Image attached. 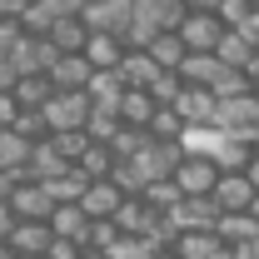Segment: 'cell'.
I'll return each mask as SVG.
<instances>
[{
    "instance_id": "obj_1",
    "label": "cell",
    "mask_w": 259,
    "mask_h": 259,
    "mask_svg": "<svg viewBox=\"0 0 259 259\" xmlns=\"http://www.w3.org/2000/svg\"><path fill=\"white\" fill-rule=\"evenodd\" d=\"M130 20H135V0H90L80 15V25L90 35H115V40H125Z\"/></svg>"
},
{
    "instance_id": "obj_2",
    "label": "cell",
    "mask_w": 259,
    "mask_h": 259,
    "mask_svg": "<svg viewBox=\"0 0 259 259\" xmlns=\"http://www.w3.org/2000/svg\"><path fill=\"white\" fill-rule=\"evenodd\" d=\"M90 110H95V105H90L85 90H70V95H50V105H45L40 115H45L50 135H65V130H85Z\"/></svg>"
},
{
    "instance_id": "obj_3",
    "label": "cell",
    "mask_w": 259,
    "mask_h": 259,
    "mask_svg": "<svg viewBox=\"0 0 259 259\" xmlns=\"http://www.w3.org/2000/svg\"><path fill=\"white\" fill-rule=\"evenodd\" d=\"M214 185H220V164L214 160H204V155H185L180 160V169H175L180 199H204V194H214Z\"/></svg>"
},
{
    "instance_id": "obj_4",
    "label": "cell",
    "mask_w": 259,
    "mask_h": 259,
    "mask_svg": "<svg viewBox=\"0 0 259 259\" xmlns=\"http://www.w3.org/2000/svg\"><path fill=\"white\" fill-rule=\"evenodd\" d=\"M259 125V105L254 95H234V100H220V110H214V130L225 135V140H249Z\"/></svg>"
},
{
    "instance_id": "obj_5",
    "label": "cell",
    "mask_w": 259,
    "mask_h": 259,
    "mask_svg": "<svg viewBox=\"0 0 259 259\" xmlns=\"http://www.w3.org/2000/svg\"><path fill=\"white\" fill-rule=\"evenodd\" d=\"M180 160H185V150H180V145H160V140H150V145H145L130 164L145 175V185H160V180H175Z\"/></svg>"
},
{
    "instance_id": "obj_6",
    "label": "cell",
    "mask_w": 259,
    "mask_h": 259,
    "mask_svg": "<svg viewBox=\"0 0 259 259\" xmlns=\"http://www.w3.org/2000/svg\"><path fill=\"white\" fill-rule=\"evenodd\" d=\"M5 204H10V214L25 220V225H50V214H55V199H50L45 185H15V194H10Z\"/></svg>"
},
{
    "instance_id": "obj_7",
    "label": "cell",
    "mask_w": 259,
    "mask_h": 259,
    "mask_svg": "<svg viewBox=\"0 0 259 259\" xmlns=\"http://www.w3.org/2000/svg\"><path fill=\"white\" fill-rule=\"evenodd\" d=\"M180 120H185V130H214V110H220V100L209 95V90H180V100L169 105Z\"/></svg>"
},
{
    "instance_id": "obj_8",
    "label": "cell",
    "mask_w": 259,
    "mask_h": 259,
    "mask_svg": "<svg viewBox=\"0 0 259 259\" xmlns=\"http://www.w3.org/2000/svg\"><path fill=\"white\" fill-rule=\"evenodd\" d=\"M55 60H60V50H55L50 40H35V35H25V40L15 45V55H10L15 75H50Z\"/></svg>"
},
{
    "instance_id": "obj_9",
    "label": "cell",
    "mask_w": 259,
    "mask_h": 259,
    "mask_svg": "<svg viewBox=\"0 0 259 259\" xmlns=\"http://www.w3.org/2000/svg\"><path fill=\"white\" fill-rule=\"evenodd\" d=\"M180 45L190 50V55H214V45H220V35L225 25L214 20V15H185V25H180Z\"/></svg>"
},
{
    "instance_id": "obj_10",
    "label": "cell",
    "mask_w": 259,
    "mask_h": 259,
    "mask_svg": "<svg viewBox=\"0 0 259 259\" xmlns=\"http://www.w3.org/2000/svg\"><path fill=\"white\" fill-rule=\"evenodd\" d=\"M5 244H10L15 259H45L50 244H55V234H50V225H25V220H15V229H10Z\"/></svg>"
},
{
    "instance_id": "obj_11",
    "label": "cell",
    "mask_w": 259,
    "mask_h": 259,
    "mask_svg": "<svg viewBox=\"0 0 259 259\" xmlns=\"http://www.w3.org/2000/svg\"><path fill=\"white\" fill-rule=\"evenodd\" d=\"M209 199L220 204V214H249L254 190H249V180H244V175H220V185H214Z\"/></svg>"
},
{
    "instance_id": "obj_12",
    "label": "cell",
    "mask_w": 259,
    "mask_h": 259,
    "mask_svg": "<svg viewBox=\"0 0 259 259\" xmlns=\"http://www.w3.org/2000/svg\"><path fill=\"white\" fill-rule=\"evenodd\" d=\"M70 164L55 155V145L50 140H40V145H30V160H25V185H50V180H60Z\"/></svg>"
},
{
    "instance_id": "obj_13",
    "label": "cell",
    "mask_w": 259,
    "mask_h": 259,
    "mask_svg": "<svg viewBox=\"0 0 259 259\" xmlns=\"http://www.w3.org/2000/svg\"><path fill=\"white\" fill-rule=\"evenodd\" d=\"M120 199H125V194L115 190L110 180H100V185H90V190L80 194V214H85L90 225H95V220H115V209H120Z\"/></svg>"
},
{
    "instance_id": "obj_14",
    "label": "cell",
    "mask_w": 259,
    "mask_h": 259,
    "mask_svg": "<svg viewBox=\"0 0 259 259\" xmlns=\"http://www.w3.org/2000/svg\"><path fill=\"white\" fill-rule=\"evenodd\" d=\"M90 75H95V70L85 65V55H60L55 70H50V85H55V95H70V90H85Z\"/></svg>"
},
{
    "instance_id": "obj_15",
    "label": "cell",
    "mask_w": 259,
    "mask_h": 259,
    "mask_svg": "<svg viewBox=\"0 0 259 259\" xmlns=\"http://www.w3.org/2000/svg\"><path fill=\"white\" fill-rule=\"evenodd\" d=\"M85 95H90V105L95 110H120V100H125V80H120V70H100V75H90V85H85Z\"/></svg>"
},
{
    "instance_id": "obj_16",
    "label": "cell",
    "mask_w": 259,
    "mask_h": 259,
    "mask_svg": "<svg viewBox=\"0 0 259 259\" xmlns=\"http://www.w3.org/2000/svg\"><path fill=\"white\" fill-rule=\"evenodd\" d=\"M80 55H85V65H90L95 75H100V70H120V60H125V40H115V35H90Z\"/></svg>"
},
{
    "instance_id": "obj_17",
    "label": "cell",
    "mask_w": 259,
    "mask_h": 259,
    "mask_svg": "<svg viewBox=\"0 0 259 259\" xmlns=\"http://www.w3.org/2000/svg\"><path fill=\"white\" fill-rule=\"evenodd\" d=\"M50 234L85 249V239H90V220L80 214V204H55V214H50Z\"/></svg>"
},
{
    "instance_id": "obj_18",
    "label": "cell",
    "mask_w": 259,
    "mask_h": 259,
    "mask_svg": "<svg viewBox=\"0 0 259 259\" xmlns=\"http://www.w3.org/2000/svg\"><path fill=\"white\" fill-rule=\"evenodd\" d=\"M220 75H225V65L214 60V55H185V65H180V80L190 90H214Z\"/></svg>"
},
{
    "instance_id": "obj_19",
    "label": "cell",
    "mask_w": 259,
    "mask_h": 259,
    "mask_svg": "<svg viewBox=\"0 0 259 259\" xmlns=\"http://www.w3.org/2000/svg\"><path fill=\"white\" fill-rule=\"evenodd\" d=\"M249 55H254V40H249L244 30H225V35H220V45H214V60L225 65V70H244Z\"/></svg>"
},
{
    "instance_id": "obj_20",
    "label": "cell",
    "mask_w": 259,
    "mask_h": 259,
    "mask_svg": "<svg viewBox=\"0 0 259 259\" xmlns=\"http://www.w3.org/2000/svg\"><path fill=\"white\" fill-rule=\"evenodd\" d=\"M120 125L125 130H150V120H155V100H150V90H125V100H120Z\"/></svg>"
},
{
    "instance_id": "obj_21",
    "label": "cell",
    "mask_w": 259,
    "mask_h": 259,
    "mask_svg": "<svg viewBox=\"0 0 259 259\" xmlns=\"http://www.w3.org/2000/svg\"><path fill=\"white\" fill-rule=\"evenodd\" d=\"M10 95H15V105H20V110H45V105H50V95H55V85H50V75H20Z\"/></svg>"
},
{
    "instance_id": "obj_22",
    "label": "cell",
    "mask_w": 259,
    "mask_h": 259,
    "mask_svg": "<svg viewBox=\"0 0 259 259\" xmlns=\"http://www.w3.org/2000/svg\"><path fill=\"white\" fill-rule=\"evenodd\" d=\"M175 254L180 259H214V254H225V244L214 239V229H190V234L175 239Z\"/></svg>"
},
{
    "instance_id": "obj_23",
    "label": "cell",
    "mask_w": 259,
    "mask_h": 259,
    "mask_svg": "<svg viewBox=\"0 0 259 259\" xmlns=\"http://www.w3.org/2000/svg\"><path fill=\"white\" fill-rule=\"evenodd\" d=\"M155 75H160V70H155V60H150L145 50H125V60H120V80H125V90H150Z\"/></svg>"
},
{
    "instance_id": "obj_24",
    "label": "cell",
    "mask_w": 259,
    "mask_h": 259,
    "mask_svg": "<svg viewBox=\"0 0 259 259\" xmlns=\"http://www.w3.org/2000/svg\"><path fill=\"white\" fill-rule=\"evenodd\" d=\"M259 234V225L249 214H220V225H214V239L225 244V249H239V244H249Z\"/></svg>"
},
{
    "instance_id": "obj_25",
    "label": "cell",
    "mask_w": 259,
    "mask_h": 259,
    "mask_svg": "<svg viewBox=\"0 0 259 259\" xmlns=\"http://www.w3.org/2000/svg\"><path fill=\"white\" fill-rule=\"evenodd\" d=\"M145 55L155 60V70H180V65H185V55H190V50L180 45V35H155V40L145 45Z\"/></svg>"
},
{
    "instance_id": "obj_26",
    "label": "cell",
    "mask_w": 259,
    "mask_h": 259,
    "mask_svg": "<svg viewBox=\"0 0 259 259\" xmlns=\"http://www.w3.org/2000/svg\"><path fill=\"white\" fill-rule=\"evenodd\" d=\"M45 40H50V45H55L60 55H80V50H85V40H90V30H85L80 20H55Z\"/></svg>"
},
{
    "instance_id": "obj_27",
    "label": "cell",
    "mask_w": 259,
    "mask_h": 259,
    "mask_svg": "<svg viewBox=\"0 0 259 259\" xmlns=\"http://www.w3.org/2000/svg\"><path fill=\"white\" fill-rule=\"evenodd\" d=\"M75 169L90 180V185H100V180H110L115 175V155H110V145H90L80 160H75Z\"/></svg>"
},
{
    "instance_id": "obj_28",
    "label": "cell",
    "mask_w": 259,
    "mask_h": 259,
    "mask_svg": "<svg viewBox=\"0 0 259 259\" xmlns=\"http://www.w3.org/2000/svg\"><path fill=\"white\" fill-rule=\"evenodd\" d=\"M45 190H50V199H55V204H80V194L90 190V180H85V175H80V169L70 164V169H65L60 180H50Z\"/></svg>"
},
{
    "instance_id": "obj_29",
    "label": "cell",
    "mask_w": 259,
    "mask_h": 259,
    "mask_svg": "<svg viewBox=\"0 0 259 259\" xmlns=\"http://www.w3.org/2000/svg\"><path fill=\"white\" fill-rule=\"evenodd\" d=\"M25 160H30V145H25L15 130H0V175L25 169Z\"/></svg>"
},
{
    "instance_id": "obj_30",
    "label": "cell",
    "mask_w": 259,
    "mask_h": 259,
    "mask_svg": "<svg viewBox=\"0 0 259 259\" xmlns=\"http://www.w3.org/2000/svg\"><path fill=\"white\" fill-rule=\"evenodd\" d=\"M185 90V80H180V70H160L155 80H150V100H155V110H169L175 100Z\"/></svg>"
},
{
    "instance_id": "obj_31",
    "label": "cell",
    "mask_w": 259,
    "mask_h": 259,
    "mask_svg": "<svg viewBox=\"0 0 259 259\" xmlns=\"http://www.w3.org/2000/svg\"><path fill=\"white\" fill-rule=\"evenodd\" d=\"M140 199H145V209H150V214H160V220H164V214L180 204V190H175V180H160V185H145Z\"/></svg>"
},
{
    "instance_id": "obj_32",
    "label": "cell",
    "mask_w": 259,
    "mask_h": 259,
    "mask_svg": "<svg viewBox=\"0 0 259 259\" xmlns=\"http://www.w3.org/2000/svg\"><path fill=\"white\" fill-rule=\"evenodd\" d=\"M150 140H160V145H180V135H185V120L175 115V110H155V120L145 130Z\"/></svg>"
},
{
    "instance_id": "obj_33",
    "label": "cell",
    "mask_w": 259,
    "mask_h": 259,
    "mask_svg": "<svg viewBox=\"0 0 259 259\" xmlns=\"http://www.w3.org/2000/svg\"><path fill=\"white\" fill-rule=\"evenodd\" d=\"M249 15H254V0H220V5H214V20H220L225 30H244Z\"/></svg>"
},
{
    "instance_id": "obj_34",
    "label": "cell",
    "mask_w": 259,
    "mask_h": 259,
    "mask_svg": "<svg viewBox=\"0 0 259 259\" xmlns=\"http://www.w3.org/2000/svg\"><path fill=\"white\" fill-rule=\"evenodd\" d=\"M145 145H150V135H145V130H125V125H120V135L110 140V155H115V164H125V160H135Z\"/></svg>"
},
{
    "instance_id": "obj_35",
    "label": "cell",
    "mask_w": 259,
    "mask_h": 259,
    "mask_svg": "<svg viewBox=\"0 0 259 259\" xmlns=\"http://www.w3.org/2000/svg\"><path fill=\"white\" fill-rule=\"evenodd\" d=\"M85 135H90V145H110V140L120 135V115H110V110H90Z\"/></svg>"
},
{
    "instance_id": "obj_36",
    "label": "cell",
    "mask_w": 259,
    "mask_h": 259,
    "mask_svg": "<svg viewBox=\"0 0 259 259\" xmlns=\"http://www.w3.org/2000/svg\"><path fill=\"white\" fill-rule=\"evenodd\" d=\"M50 145H55V155H60L65 164H75L90 150V135H85V130H65V135H50Z\"/></svg>"
},
{
    "instance_id": "obj_37",
    "label": "cell",
    "mask_w": 259,
    "mask_h": 259,
    "mask_svg": "<svg viewBox=\"0 0 259 259\" xmlns=\"http://www.w3.org/2000/svg\"><path fill=\"white\" fill-rule=\"evenodd\" d=\"M10 130H15L25 145H40V140H50V125H45V115H40V110H20V120H15Z\"/></svg>"
},
{
    "instance_id": "obj_38",
    "label": "cell",
    "mask_w": 259,
    "mask_h": 259,
    "mask_svg": "<svg viewBox=\"0 0 259 259\" xmlns=\"http://www.w3.org/2000/svg\"><path fill=\"white\" fill-rule=\"evenodd\" d=\"M105 259H155V244H150V239H125V234H120V239L105 249Z\"/></svg>"
},
{
    "instance_id": "obj_39",
    "label": "cell",
    "mask_w": 259,
    "mask_h": 259,
    "mask_svg": "<svg viewBox=\"0 0 259 259\" xmlns=\"http://www.w3.org/2000/svg\"><path fill=\"white\" fill-rule=\"evenodd\" d=\"M115 239H120V229L110 225V220H95V225H90V239H85V254H105Z\"/></svg>"
},
{
    "instance_id": "obj_40",
    "label": "cell",
    "mask_w": 259,
    "mask_h": 259,
    "mask_svg": "<svg viewBox=\"0 0 259 259\" xmlns=\"http://www.w3.org/2000/svg\"><path fill=\"white\" fill-rule=\"evenodd\" d=\"M214 100H234V95H249V80H244V70H225L220 75V85L209 90Z\"/></svg>"
},
{
    "instance_id": "obj_41",
    "label": "cell",
    "mask_w": 259,
    "mask_h": 259,
    "mask_svg": "<svg viewBox=\"0 0 259 259\" xmlns=\"http://www.w3.org/2000/svg\"><path fill=\"white\" fill-rule=\"evenodd\" d=\"M40 5H45V10L55 15V20H80L90 0H40Z\"/></svg>"
},
{
    "instance_id": "obj_42",
    "label": "cell",
    "mask_w": 259,
    "mask_h": 259,
    "mask_svg": "<svg viewBox=\"0 0 259 259\" xmlns=\"http://www.w3.org/2000/svg\"><path fill=\"white\" fill-rule=\"evenodd\" d=\"M20 40H25V35H20V20H0V60H10Z\"/></svg>"
},
{
    "instance_id": "obj_43",
    "label": "cell",
    "mask_w": 259,
    "mask_h": 259,
    "mask_svg": "<svg viewBox=\"0 0 259 259\" xmlns=\"http://www.w3.org/2000/svg\"><path fill=\"white\" fill-rule=\"evenodd\" d=\"M45 259H85V249H80V244H70V239H55Z\"/></svg>"
},
{
    "instance_id": "obj_44",
    "label": "cell",
    "mask_w": 259,
    "mask_h": 259,
    "mask_svg": "<svg viewBox=\"0 0 259 259\" xmlns=\"http://www.w3.org/2000/svg\"><path fill=\"white\" fill-rule=\"evenodd\" d=\"M20 120V105H15V95H0V130H10Z\"/></svg>"
},
{
    "instance_id": "obj_45",
    "label": "cell",
    "mask_w": 259,
    "mask_h": 259,
    "mask_svg": "<svg viewBox=\"0 0 259 259\" xmlns=\"http://www.w3.org/2000/svg\"><path fill=\"white\" fill-rule=\"evenodd\" d=\"M30 0H0V20H20Z\"/></svg>"
},
{
    "instance_id": "obj_46",
    "label": "cell",
    "mask_w": 259,
    "mask_h": 259,
    "mask_svg": "<svg viewBox=\"0 0 259 259\" xmlns=\"http://www.w3.org/2000/svg\"><path fill=\"white\" fill-rule=\"evenodd\" d=\"M15 80H20V75H15V65L0 60V95H10V90H15Z\"/></svg>"
},
{
    "instance_id": "obj_47",
    "label": "cell",
    "mask_w": 259,
    "mask_h": 259,
    "mask_svg": "<svg viewBox=\"0 0 259 259\" xmlns=\"http://www.w3.org/2000/svg\"><path fill=\"white\" fill-rule=\"evenodd\" d=\"M180 5H185V15H214L220 0H180Z\"/></svg>"
},
{
    "instance_id": "obj_48",
    "label": "cell",
    "mask_w": 259,
    "mask_h": 259,
    "mask_svg": "<svg viewBox=\"0 0 259 259\" xmlns=\"http://www.w3.org/2000/svg\"><path fill=\"white\" fill-rule=\"evenodd\" d=\"M10 229H15V214H10V204H5V199H0V244H5V239H10Z\"/></svg>"
},
{
    "instance_id": "obj_49",
    "label": "cell",
    "mask_w": 259,
    "mask_h": 259,
    "mask_svg": "<svg viewBox=\"0 0 259 259\" xmlns=\"http://www.w3.org/2000/svg\"><path fill=\"white\" fill-rule=\"evenodd\" d=\"M244 80H249V90H259V50L249 55V65H244Z\"/></svg>"
},
{
    "instance_id": "obj_50",
    "label": "cell",
    "mask_w": 259,
    "mask_h": 259,
    "mask_svg": "<svg viewBox=\"0 0 259 259\" xmlns=\"http://www.w3.org/2000/svg\"><path fill=\"white\" fill-rule=\"evenodd\" d=\"M229 254H234V259H259V234L249 239V244H239V249H229Z\"/></svg>"
},
{
    "instance_id": "obj_51",
    "label": "cell",
    "mask_w": 259,
    "mask_h": 259,
    "mask_svg": "<svg viewBox=\"0 0 259 259\" xmlns=\"http://www.w3.org/2000/svg\"><path fill=\"white\" fill-rule=\"evenodd\" d=\"M244 180H249V190L259 194V155H254V160H249V164H244Z\"/></svg>"
},
{
    "instance_id": "obj_52",
    "label": "cell",
    "mask_w": 259,
    "mask_h": 259,
    "mask_svg": "<svg viewBox=\"0 0 259 259\" xmlns=\"http://www.w3.org/2000/svg\"><path fill=\"white\" fill-rule=\"evenodd\" d=\"M244 35L254 40V50H259V10H254V15H249V25H244Z\"/></svg>"
},
{
    "instance_id": "obj_53",
    "label": "cell",
    "mask_w": 259,
    "mask_h": 259,
    "mask_svg": "<svg viewBox=\"0 0 259 259\" xmlns=\"http://www.w3.org/2000/svg\"><path fill=\"white\" fill-rule=\"evenodd\" d=\"M244 145H249V150H254V155H259V125H254V135H249V140H244Z\"/></svg>"
},
{
    "instance_id": "obj_54",
    "label": "cell",
    "mask_w": 259,
    "mask_h": 259,
    "mask_svg": "<svg viewBox=\"0 0 259 259\" xmlns=\"http://www.w3.org/2000/svg\"><path fill=\"white\" fill-rule=\"evenodd\" d=\"M155 259H180V254H175V244H169V249H155Z\"/></svg>"
},
{
    "instance_id": "obj_55",
    "label": "cell",
    "mask_w": 259,
    "mask_h": 259,
    "mask_svg": "<svg viewBox=\"0 0 259 259\" xmlns=\"http://www.w3.org/2000/svg\"><path fill=\"white\" fill-rule=\"evenodd\" d=\"M249 220H254V225H259V194H254V204H249Z\"/></svg>"
},
{
    "instance_id": "obj_56",
    "label": "cell",
    "mask_w": 259,
    "mask_h": 259,
    "mask_svg": "<svg viewBox=\"0 0 259 259\" xmlns=\"http://www.w3.org/2000/svg\"><path fill=\"white\" fill-rule=\"evenodd\" d=\"M0 259H15V254H10V244H0Z\"/></svg>"
},
{
    "instance_id": "obj_57",
    "label": "cell",
    "mask_w": 259,
    "mask_h": 259,
    "mask_svg": "<svg viewBox=\"0 0 259 259\" xmlns=\"http://www.w3.org/2000/svg\"><path fill=\"white\" fill-rule=\"evenodd\" d=\"M214 259H234V254H229V249H225V254H214Z\"/></svg>"
},
{
    "instance_id": "obj_58",
    "label": "cell",
    "mask_w": 259,
    "mask_h": 259,
    "mask_svg": "<svg viewBox=\"0 0 259 259\" xmlns=\"http://www.w3.org/2000/svg\"><path fill=\"white\" fill-rule=\"evenodd\" d=\"M249 95H254V105H259V90H249Z\"/></svg>"
},
{
    "instance_id": "obj_59",
    "label": "cell",
    "mask_w": 259,
    "mask_h": 259,
    "mask_svg": "<svg viewBox=\"0 0 259 259\" xmlns=\"http://www.w3.org/2000/svg\"><path fill=\"white\" fill-rule=\"evenodd\" d=\"M85 259H105V254H85Z\"/></svg>"
},
{
    "instance_id": "obj_60",
    "label": "cell",
    "mask_w": 259,
    "mask_h": 259,
    "mask_svg": "<svg viewBox=\"0 0 259 259\" xmlns=\"http://www.w3.org/2000/svg\"><path fill=\"white\" fill-rule=\"evenodd\" d=\"M254 10H259V0H254Z\"/></svg>"
}]
</instances>
